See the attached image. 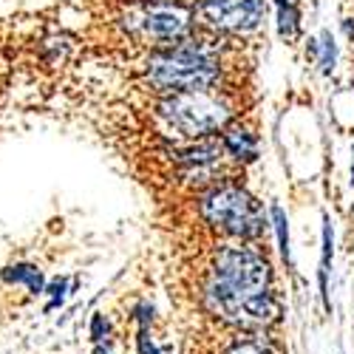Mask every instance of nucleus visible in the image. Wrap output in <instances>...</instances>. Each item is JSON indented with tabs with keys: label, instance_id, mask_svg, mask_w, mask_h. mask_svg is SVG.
I'll list each match as a JSON object with an SVG mask.
<instances>
[{
	"label": "nucleus",
	"instance_id": "f257e3e1",
	"mask_svg": "<svg viewBox=\"0 0 354 354\" xmlns=\"http://www.w3.org/2000/svg\"><path fill=\"white\" fill-rule=\"evenodd\" d=\"M275 289L272 261L252 244L224 241L213 252L210 275L204 281L201 301L216 320L235 329L244 301Z\"/></svg>",
	"mask_w": 354,
	"mask_h": 354
},
{
	"label": "nucleus",
	"instance_id": "f03ea898",
	"mask_svg": "<svg viewBox=\"0 0 354 354\" xmlns=\"http://www.w3.org/2000/svg\"><path fill=\"white\" fill-rule=\"evenodd\" d=\"M142 80L159 97L230 91L232 77L227 57H201L179 48H153L142 63Z\"/></svg>",
	"mask_w": 354,
	"mask_h": 354
},
{
	"label": "nucleus",
	"instance_id": "7ed1b4c3",
	"mask_svg": "<svg viewBox=\"0 0 354 354\" xmlns=\"http://www.w3.org/2000/svg\"><path fill=\"white\" fill-rule=\"evenodd\" d=\"M196 201L201 221L227 241L261 247L272 230L270 210H263V204L235 179L201 190Z\"/></svg>",
	"mask_w": 354,
	"mask_h": 354
},
{
	"label": "nucleus",
	"instance_id": "20e7f679",
	"mask_svg": "<svg viewBox=\"0 0 354 354\" xmlns=\"http://www.w3.org/2000/svg\"><path fill=\"white\" fill-rule=\"evenodd\" d=\"M153 113L165 125V131L182 136L185 142H198V139L218 136L227 125L239 122L241 105L230 97V91L170 94L156 100Z\"/></svg>",
	"mask_w": 354,
	"mask_h": 354
},
{
	"label": "nucleus",
	"instance_id": "39448f33",
	"mask_svg": "<svg viewBox=\"0 0 354 354\" xmlns=\"http://www.w3.org/2000/svg\"><path fill=\"white\" fill-rule=\"evenodd\" d=\"M116 26L139 43L167 48L190 37L201 23L193 3H182V0H139V3H131L116 15Z\"/></svg>",
	"mask_w": 354,
	"mask_h": 354
},
{
	"label": "nucleus",
	"instance_id": "423d86ee",
	"mask_svg": "<svg viewBox=\"0 0 354 354\" xmlns=\"http://www.w3.org/2000/svg\"><path fill=\"white\" fill-rule=\"evenodd\" d=\"M193 9L204 28L227 37H241L263 26L270 0H196Z\"/></svg>",
	"mask_w": 354,
	"mask_h": 354
},
{
	"label": "nucleus",
	"instance_id": "0eeeda50",
	"mask_svg": "<svg viewBox=\"0 0 354 354\" xmlns=\"http://www.w3.org/2000/svg\"><path fill=\"white\" fill-rule=\"evenodd\" d=\"M218 142L232 167H247L258 159V133L247 122H232L218 133Z\"/></svg>",
	"mask_w": 354,
	"mask_h": 354
},
{
	"label": "nucleus",
	"instance_id": "6e6552de",
	"mask_svg": "<svg viewBox=\"0 0 354 354\" xmlns=\"http://www.w3.org/2000/svg\"><path fill=\"white\" fill-rule=\"evenodd\" d=\"M320 263H317V298L326 315H332V286H329V275L335 267V224L329 218V213H320Z\"/></svg>",
	"mask_w": 354,
	"mask_h": 354
},
{
	"label": "nucleus",
	"instance_id": "1a4fd4ad",
	"mask_svg": "<svg viewBox=\"0 0 354 354\" xmlns=\"http://www.w3.org/2000/svg\"><path fill=\"white\" fill-rule=\"evenodd\" d=\"M0 281L9 283V286H23L32 298L43 295L46 283H48L37 263H26V261H17V263H12V267H6L3 272H0Z\"/></svg>",
	"mask_w": 354,
	"mask_h": 354
},
{
	"label": "nucleus",
	"instance_id": "9d476101",
	"mask_svg": "<svg viewBox=\"0 0 354 354\" xmlns=\"http://www.w3.org/2000/svg\"><path fill=\"white\" fill-rule=\"evenodd\" d=\"M275 6V28H278V37L283 43H292L301 37V9L295 0H270Z\"/></svg>",
	"mask_w": 354,
	"mask_h": 354
},
{
	"label": "nucleus",
	"instance_id": "9b49d317",
	"mask_svg": "<svg viewBox=\"0 0 354 354\" xmlns=\"http://www.w3.org/2000/svg\"><path fill=\"white\" fill-rule=\"evenodd\" d=\"M270 224H272L275 241H278V255H281V261L286 263V270L292 272V270H295V261H292V235H289V216H286V210L281 207L278 201H272V204H270Z\"/></svg>",
	"mask_w": 354,
	"mask_h": 354
},
{
	"label": "nucleus",
	"instance_id": "f8f14e48",
	"mask_svg": "<svg viewBox=\"0 0 354 354\" xmlns=\"http://www.w3.org/2000/svg\"><path fill=\"white\" fill-rule=\"evenodd\" d=\"M224 354H278L267 332H235Z\"/></svg>",
	"mask_w": 354,
	"mask_h": 354
},
{
	"label": "nucleus",
	"instance_id": "ddd939ff",
	"mask_svg": "<svg viewBox=\"0 0 354 354\" xmlns=\"http://www.w3.org/2000/svg\"><path fill=\"white\" fill-rule=\"evenodd\" d=\"M320 40V60H317V68L323 77H332L335 68H337V57H340V46L332 35V28H323V32L317 35Z\"/></svg>",
	"mask_w": 354,
	"mask_h": 354
},
{
	"label": "nucleus",
	"instance_id": "4468645a",
	"mask_svg": "<svg viewBox=\"0 0 354 354\" xmlns=\"http://www.w3.org/2000/svg\"><path fill=\"white\" fill-rule=\"evenodd\" d=\"M131 323L136 326V332H151L153 323H156V306L151 301H136L131 306Z\"/></svg>",
	"mask_w": 354,
	"mask_h": 354
},
{
	"label": "nucleus",
	"instance_id": "2eb2a0df",
	"mask_svg": "<svg viewBox=\"0 0 354 354\" xmlns=\"http://www.w3.org/2000/svg\"><path fill=\"white\" fill-rule=\"evenodd\" d=\"M88 335H91V343H94V346H108V343H113V326H111L108 315L94 312V315H91V323H88Z\"/></svg>",
	"mask_w": 354,
	"mask_h": 354
},
{
	"label": "nucleus",
	"instance_id": "dca6fc26",
	"mask_svg": "<svg viewBox=\"0 0 354 354\" xmlns=\"http://www.w3.org/2000/svg\"><path fill=\"white\" fill-rule=\"evenodd\" d=\"M43 295H48V304H46V312H54V309H60L63 304H66V298L71 295V286H68V278L66 275H60V278H54V281H48L46 283V292Z\"/></svg>",
	"mask_w": 354,
	"mask_h": 354
},
{
	"label": "nucleus",
	"instance_id": "f3484780",
	"mask_svg": "<svg viewBox=\"0 0 354 354\" xmlns=\"http://www.w3.org/2000/svg\"><path fill=\"white\" fill-rule=\"evenodd\" d=\"M133 348L136 354H173L170 343H156L153 332H136L133 335Z\"/></svg>",
	"mask_w": 354,
	"mask_h": 354
},
{
	"label": "nucleus",
	"instance_id": "a211bd4d",
	"mask_svg": "<svg viewBox=\"0 0 354 354\" xmlns=\"http://www.w3.org/2000/svg\"><path fill=\"white\" fill-rule=\"evenodd\" d=\"M304 54H306V60H309V63L317 66V60H320V40H317V37H306V43H304Z\"/></svg>",
	"mask_w": 354,
	"mask_h": 354
},
{
	"label": "nucleus",
	"instance_id": "6ab92c4d",
	"mask_svg": "<svg viewBox=\"0 0 354 354\" xmlns=\"http://www.w3.org/2000/svg\"><path fill=\"white\" fill-rule=\"evenodd\" d=\"M340 28H343V37L348 43H354V17H343L340 20Z\"/></svg>",
	"mask_w": 354,
	"mask_h": 354
},
{
	"label": "nucleus",
	"instance_id": "aec40b11",
	"mask_svg": "<svg viewBox=\"0 0 354 354\" xmlns=\"http://www.w3.org/2000/svg\"><path fill=\"white\" fill-rule=\"evenodd\" d=\"M348 185L354 187V145H351V170H348Z\"/></svg>",
	"mask_w": 354,
	"mask_h": 354
},
{
	"label": "nucleus",
	"instance_id": "412c9836",
	"mask_svg": "<svg viewBox=\"0 0 354 354\" xmlns=\"http://www.w3.org/2000/svg\"><path fill=\"white\" fill-rule=\"evenodd\" d=\"M348 216H351V221H354V201H351V210H348Z\"/></svg>",
	"mask_w": 354,
	"mask_h": 354
},
{
	"label": "nucleus",
	"instance_id": "4be33fe9",
	"mask_svg": "<svg viewBox=\"0 0 354 354\" xmlns=\"http://www.w3.org/2000/svg\"><path fill=\"white\" fill-rule=\"evenodd\" d=\"M182 3H185V0H182Z\"/></svg>",
	"mask_w": 354,
	"mask_h": 354
}]
</instances>
